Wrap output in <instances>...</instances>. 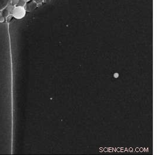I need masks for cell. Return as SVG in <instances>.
I'll return each instance as SVG.
<instances>
[{
  "label": "cell",
  "instance_id": "cell-1",
  "mask_svg": "<svg viewBox=\"0 0 157 155\" xmlns=\"http://www.w3.org/2000/svg\"><path fill=\"white\" fill-rule=\"evenodd\" d=\"M12 14L15 18L20 20L25 16L26 14V11L23 7L18 6V7H15L13 9Z\"/></svg>",
  "mask_w": 157,
  "mask_h": 155
},
{
  "label": "cell",
  "instance_id": "cell-2",
  "mask_svg": "<svg viewBox=\"0 0 157 155\" xmlns=\"http://www.w3.org/2000/svg\"><path fill=\"white\" fill-rule=\"evenodd\" d=\"M10 0H0V11L4 9L9 4Z\"/></svg>",
  "mask_w": 157,
  "mask_h": 155
},
{
  "label": "cell",
  "instance_id": "cell-3",
  "mask_svg": "<svg viewBox=\"0 0 157 155\" xmlns=\"http://www.w3.org/2000/svg\"><path fill=\"white\" fill-rule=\"evenodd\" d=\"M24 2H29V1H30L31 0H23Z\"/></svg>",
  "mask_w": 157,
  "mask_h": 155
}]
</instances>
